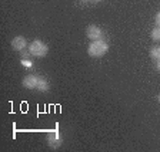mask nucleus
Masks as SVG:
<instances>
[{"label": "nucleus", "instance_id": "obj_1", "mask_svg": "<svg viewBox=\"0 0 160 152\" xmlns=\"http://www.w3.org/2000/svg\"><path fill=\"white\" fill-rule=\"evenodd\" d=\"M107 51H109V44L104 40H94L87 47V54L90 57H94V58H99V57L104 56Z\"/></svg>", "mask_w": 160, "mask_h": 152}, {"label": "nucleus", "instance_id": "obj_2", "mask_svg": "<svg viewBox=\"0 0 160 152\" xmlns=\"http://www.w3.org/2000/svg\"><path fill=\"white\" fill-rule=\"evenodd\" d=\"M29 51L32 56L42 58V57L47 56V53H49V46H47L46 43H43L42 40H34L29 46Z\"/></svg>", "mask_w": 160, "mask_h": 152}, {"label": "nucleus", "instance_id": "obj_3", "mask_svg": "<svg viewBox=\"0 0 160 152\" xmlns=\"http://www.w3.org/2000/svg\"><path fill=\"white\" fill-rule=\"evenodd\" d=\"M86 36L89 37L92 41H94V40H102V37H103V30L100 29L99 26H96V24H90L86 29Z\"/></svg>", "mask_w": 160, "mask_h": 152}, {"label": "nucleus", "instance_id": "obj_4", "mask_svg": "<svg viewBox=\"0 0 160 152\" xmlns=\"http://www.w3.org/2000/svg\"><path fill=\"white\" fill-rule=\"evenodd\" d=\"M39 77L40 76H34V74H29L23 78L22 84H23L24 88L27 90H36L37 88V84H39Z\"/></svg>", "mask_w": 160, "mask_h": 152}, {"label": "nucleus", "instance_id": "obj_5", "mask_svg": "<svg viewBox=\"0 0 160 152\" xmlns=\"http://www.w3.org/2000/svg\"><path fill=\"white\" fill-rule=\"evenodd\" d=\"M62 136H60L59 132H50L47 135V145L52 149H57L60 145H62Z\"/></svg>", "mask_w": 160, "mask_h": 152}, {"label": "nucleus", "instance_id": "obj_6", "mask_svg": "<svg viewBox=\"0 0 160 152\" xmlns=\"http://www.w3.org/2000/svg\"><path fill=\"white\" fill-rule=\"evenodd\" d=\"M12 47H13V50H16V51H23V50L27 47L26 39L22 36L14 37V39L12 40Z\"/></svg>", "mask_w": 160, "mask_h": 152}, {"label": "nucleus", "instance_id": "obj_7", "mask_svg": "<svg viewBox=\"0 0 160 152\" xmlns=\"http://www.w3.org/2000/svg\"><path fill=\"white\" fill-rule=\"evenodd\" d=\"M37 90L40 93H46L50 90V83L49 80L44 78V77H39V84H37Z\"/></svg>", "mask_w": 160, "mask_h": 152}, {"label": "nucleus", "instance_id": "obj_8", "mask_svg": "<svg viewBox=\"0 0 160 152\" xmlns=\"http://www.w3.org/2000/svg\"><path fill=\"white\" fill-rule=\"evenodd\" d=\"M150 57H152L154 61L160 60V47H153V48L150 50Z\"/></svg>", "mask_w": 160, "mask_h": 152}, {"label": "nucleus", "instance_id": "obj_9", "mask_svg": "<svg viewBox=\"0 0 160 152\" xmlns=\"http://www.w3.org/2000/svg\"><path fill=\"white\" fill-rule=\"evenodd\" d=\"M150 37L154 40V41H160V27H154L152 30V33H150Z\"/></svg>", "mask_w": 160, "mask_h": 152}, {"label": "nucleus", "instance_id": "obj_10", "mask_svg": "<svg viewBox=\"0 0 160 152\" xmlns=\"http://www.w3.org/2000/svg\"><path fill=\"white\" fill-rule=\"evenodd\" d=\"M20 63H22V66L23 67H27V68H30V67L33 66V63H32L30 60H27V58H22L20 60Z\"/></svg>", "mask_w": 160, "mask_h": 152}, {"label": "nucleus", "instance_id": "obj_11", "mask_svg": "<svg viewBox=\"0 0 160 152\" xmlns=\"http://www.w3.org/2000/svg\"><path fill=\"white\" fill-rule=\"evenodd\" d=\"M154 21H156V26L160 27V12L156 13V16H154Z\"/></svg>", "mask_w": 160, "mask_h": 152}, {"label": "nucleus", "instance_id": "obj_12", "mask_svg": "<svg viewBox=\"0 0 160 152\" xmlns=\"http://www.w3.org/2000/svg\"><path fill=\"white\" fill-rule=\"evenodd\" d=\"M29 54H30V51H29V53H26L24 50L22 51V57H23V58H27V56H29Z\"/></svg>", "mask_w": 160, "mask_h": 152}, {"label": "nucleus", "instance_id": "obj_13", "mask_svg": "<svg viewBox=\"0 0 160 152\" xmlns=\"http://www.w3.org/2000/svg\"><path fill=\"white\" fill-rule=\"evenodd\" d=\"M156 63H157V70H159V71H160V60H157Z\"/></svg>", "mask_w": 160, "mask_h": 152}, {"label": "nucleus", "instance_id": "obj_14", "mask_svg": "<svg viewBox=\"0 0 160 152\" xmlns=\"http://www.w3.org/2000/svg\"><path fill=\"white\" fill-rule=\"evenodd\" d=\"M93 2H103V0H93Z\"/></svg>", "mask_w": 160, "mask_h": 152}, {"label": "nucleus", "instance_id": "obj_15", "mask_svg": "<svg viewBox=\"0 0 160 152\" xmlns=\"http://www.w3.org/2000/svg\"><path fill=\"white\" fill-rule=\"evenodd\" d=\"M159 103H160V94H159Z\"/></svg>", "mask_w": 160, "mask_h": 152}]
</instances>
